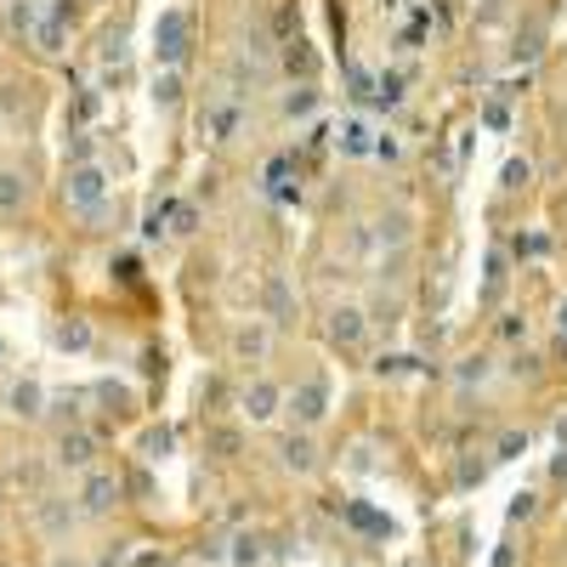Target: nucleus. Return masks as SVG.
Instances as JSON below:
<instances>
[{"mask_svg": "<svg viewBox=\"0 0 567 567\" xmlns=\"http://www.w3.org/2000/svg\"><path fill=\"white\" fill-rule=\"evenodd\" d=\"M103 194H109V176H103L97 165H74L69 182H63V199H69L74 210H97Z\"/></svg>", "mask_w": 567, "mask_h": 567, "instance_id": "1", "label": "nucleus"}, {"mask_svg": "<svg viewBox=\"0 0 567 567\" xmlns=\"http://www.w3.org/2000/svg\"><path fill=\"white\" fill-rule=\"evenodd\" d=\"M154 52H159V63H182L187 58V12H159V23H154Z\"/></svg>", "mask_w": 567, "mask_h": 567, "instance_id": "2", "label": "nucleus"}, {"mask_svg": "<svg viewBox=\"0 0 567 567\" xmlns=\"http://www.w3.org/2000/svg\"><path fill=\"white\" fill-rule=\"evenodd\" d=\"M290 414H296L301 425H318V420L329 414V386H323V381L296 386V392H290Z\"/></svg>", "mask_w": 567, "mask_h": 567, "instance_id": "3", "label": "nucleus"}, {"mask_svg": "<svg viewBox=\"0 0 567 567\" xmlns=\"http://www.w3.org/2000/svg\"><path fill=\"white\" fill-rule=\"evenodd\" d=\"M91 460H97V443H91V432H63V437H58V465H63V471H85Z\"/></svg>", "mask_w": 567, "mask_h": 567, "instance_id": "4", "label": "nucleus"}, {"mask_svg": "<svg viewBox=\"0 0 567 567\" xmlns=\"http://www.w3.org/2000/svg\"><path fill=\"white\" fill-rule=\"evenodd\" d=\"M114 499H120V483H114V477H103V471H97V477L85 483V494H80V511H85V516H103V511H109Z\"/></svg>", "mask_w": 567, "mask_h": 567, "instance_id": "5", "label": "nucleus"}, {"mask_svg": "<svg viewBox=\"0 0 567 567\" xmlns=\"http://www.w3.org/2000/svg\"><path fill=\"white\" fill-rule=\"evenodd\" d=\"M329 336H336L341 347H358V341H363V312H358V307H336V318H329Z\"/></svg>", "mask_w": 567, "mask_h": 567, "instance_id": "6", "label": "nucleus"}, {"mask_svg": "<svg viewBox=\"0 0 567 567\" xmlns=\"http://www.w3.org/2000/svg\"><path fill=\"white\" fill-rule=\"evenodd\" d=\"M272 409H278V386H267V381H256V386L245 392V414H250V420H267Z\"/></svg>", "mask_w": 567, "mask_h": 567, "instance_id": "7", "label": "nucleus"}, {"mask_svg": "<svg viewBox=\"0 0 567 567\" xmlns=\"http://www.w3.org/2000/svg\"><path fill=\"white\" fill-rule=\"evenodd\" d=\"M23 199H29V182L18 171H0V210H23Z\"/></svg>", "mask_w": 567, "mask_h": 567, "instance_id": "8", "label": "nucleus"}, {"mask_svg": "<svg viewBox=\"0 0 567 567\" xmlns=\"http://www.w3.org/2000/svg\"><path fill=\"white\" fill-rule=\"evenodd\" d=\"M284 465H290V471H312V443L290 437V443H284Z\"/></svg>", "mask_w": 567, "mask_h": 567, "instance_id": "9", "label": "nucleus"}, {"mask_svg": "<svg viewBox=\"0 0 567 567\" xmlns=\"http://www.w3.org/2000/svg\"><path fill=\"white\" fill-rule=\"evenodd\" d=\"M40 523L52 528V534H63V528H74V505H45L40 511Z\"/></svg>", "mask_w": 567, "mask_h": 567, "instance_id": "10", "label": "nucleus"}, {"mask_svg": "<svg viewBox=\"0 0 567 567\" xmlns=\"http://www.w3.org/2000/svg\"><path fill=\"white\" fill-rule=\"evenodd\" d=\"M267 307H272V318H278V323L290 318V290H284V278H272V284H267Z\"/></svg>", "mask_w": 567, "mask_h": 567, "instance_id": "11", "label": "nucleus"}, {"mask_svg": "<svg viewBox=\"0 0 567 567\" xmlns=\"http://www.w3.org/2000/svg\"><path fill=\"white\" fill-rule=\"evenodd\" d=\"M176 97H182V80H176V74H159V80H154V103H165V109H171Z\"/></svg>", "mask_w": 567, "mask_h": 567, "instance_id": "12", "label": "nucleus"}, {"mask_svg": "<svg viewBox=\"0 0 567 567\" xmlns=\"http://www.w3.org/2000/svg\"><path fill=\"white\" fill-rule=\"evenodd\" d=\"M374 233H381V245H403V239H409V221H403V216H392V221H381Z\"/></svg>", "mask_w": 567, "mask_h": 567, "instance_id": "13", "label": "nucleus"}, {"mask_svg": "<svg viewBox=\"0 0 567 567\" xmlns=\"http://www.w3.org/2000/svg\"><path fill=\"white\" fill-rule=\"evenodd\" d=\"M58 341L80 352V347H91V329H85V323H63V329H58Z\"/></svg>", "mask_w": 567, "mask_h": 567, "instance_id": "14", "label": "nucleus"}, {"mask_svg": "<svg viewBox=\"0 0 567 567\" xmlns=\"http://www.w3.org/2000/svg\"><path fill=\"white\" fill-rule=\"evenodd\" d=\"M341 148H347V154H369V131H363V125H347V131H341Z\"/></svg>", "mask_w": 567, "mask_h": 567, "instance_id": "15", "label": "nucleus"}, {"mask_svg": "<svg viewBox=\"0 0 567 567\" xmlns=\"http://www.w3.org/2000/svg\"><path fill=\"white\" fill-rule=\"evenodd\" d=\"M12 29H18V34L40 29V12H34V7H23V0H18V7H12Z\"/></svg>", "mask_w": 567, "mask_h": 567, "instance_id": "16", "label": "nucleus"}, {"mask_svg": "<svg viewBox=\"0 0 567 567\" xmlns=\"http://www.w3.org/2000/svg\"><path fill=\"white\" fill-rule=\"evenodd\" d=\"M239 352L261 358V352H267V336H261V329H245V336H239Z\"/></svg>", "mask_w": 567, "mask_h": 567, "instance_id": "17", "label": "nucleus"}, {"mask_svg": "<svg viewBox=\"0 0 567 567\" xmlns=\"http://www.w3.org/2000/svg\"><path fill=\"white\" fill-rule=\"evenodd\" d=\"M523 182H528V165L511 159V165H505V187H523Z\"/></svg>", "mask_w": 567, "mask_h": 567, "instance_id": "18", "label": "nucleus"}, {"mask_svg": "<svg viewBox=\"0 0 567 567\" xmlns=\"http://www.w3.org/2000/svg\"><path fill=\"white\" fill-rule=\"evenodd\" d=\"M312 103H318V97H312V91H296V97H290V103H284V109H290V114H312Z\"/></svg>", "mask_w": 567, "mask_h": 567, "instance_id": "19", "label": "nucleus"}, {"mask_svg": "<svg viewBox=\"0 0 567 567\" xmlns=\"http://www.w3.org/2000/svg\"><path fill=\"white\" fill-rule=\"evenodd\" d=\"M52 567H80V561H63V556H58V561H52Z\"/></svg>", "mask_w": 567, "mask_h": 567, "instance_id": "20", "label": "nucleus"}, {"mask_svg": "<svg viewBox=\"0 0 567 567\" xmlns=\"http://www.w3.org/2000/svg\"><path fill=\"white\" fill-rule=\"evenodd\" d=\"M561 323H567V312H561Z\"/></svg>", "mask_w": 567, "mask_h": 567, "instance_id": "21", "label": "nucleus"}]
</instances>
